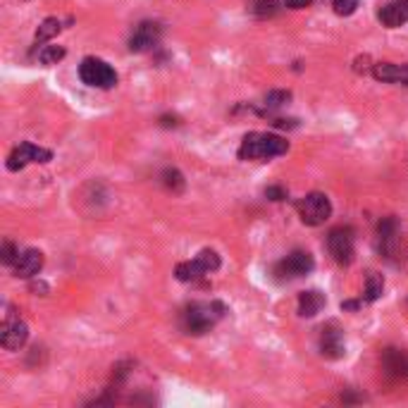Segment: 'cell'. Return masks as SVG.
<instances>
[{
	"instance_id": "1",
	"label": "cell",
	"mask_w": 408,
	"mask_h": 408,
	"mask_svg": "<svg viewBox=\"0 0 408 408\" xmlns=\"http://www.w3.org/2000/svg\"><path fill=\"white\" fill-rule=\"evenodd\" d=\"M224 315H227V305L222 301H193L181 310V330L186 335L201 337L211 332Z\"/></svg>"
},
{
	"instance_id": "2",
	"label": "cell",
	"mask_w": 408,
	"mask_h": 408,
	"mask_svg": "<svg viewBox=\"0 0 408 408\" xmlns=\"http://www.w3.org/2000/svg\"><path fill=\"white\" fill-rule=\"evenodd\" d=\"M289 150V141L267 132H251L239 146L241 160H272Z\"/></svg>"
},
{
	"instance_id": "3",
	"label": "cell",
	"mask_w": 408,
	"mask_h": 408,
	"mask_svg": "<svg viewBox=\"0 0 408 408\" xmlns=\"http://www.w3.org/2000/svg\"><path fill=\"white\" fill-rule=\"evenodd\" d=\"M313 267H315L313 256L303 249H296L287 258H282L279 263H275V267H272V277H275L277 282H294V279L310 275Z\"/></svg>"
},
{
	"instance_id": "4",
	"label": "cell",
	"mask_w": 408,
	"mask_h": 408,
	"mask_svg": "<svg viewBox=\"0 0 408 408\" xmlns=\"http://www.w3.org/2000/svg\"><path fill=\"white\" fill-rule=\"evenodd\" d=\"M296 213L303 224H308V227H320V224H325L327 220L332 218V203H330V198L320 191L305 193L303 198L296 201Z\"/></svg>"
},
{
	"instance_id": "5",
	"label": "cell",
	"mask_w": 408,
	"mask_h": 408,
	"mask_svg": "<svg viewBox=\"0 0 408 408\" xmlns=\"http://www.w3.org/2000/svg\"><path fill=\"white\" fill-rule=\"evenodd\" d=\"M79 79L91 89H112L117 84V72L100 57H84L79 64Z\"/></svg>"
},
{
	"instance_id": "6",
	"label": "cell",
	"mask_w": 408,
	"mask_h": 408,
	"mask_svg": "<svg viewBox=\"0 0 408 408\" xmlns=\"http://www.w3.org/2000/svg\"><path fill=\"white\" fill-rule=\"evenodd\" d=\"M327 251H330L332 260L337 265H351L353 256H356V239H353V229L342 224L335 227L327 234Z\"/></svg>"
},
{
	"instance_id": "7",
	"label": "cell",
	"mask_w": 408,
	"mask_h": 408,
	"mask_svg": "<svg viewBox=\"0 0 408 408\" xmlns=\"http://www.w3.org/2000/svg\"><path fill=\"white\" fill-rule=\"evenodd\" d=\"M375 244H378L380 256L387 258L391 263L401 260V234H399V224L394 218H384L378 224V236H375Z\"/></svg>"
},
{
	"instance_id": "8",
	"label": "cell",
	"mask_w": 408,
	"mask_h": 408,
	"mask_svg": "<svg viewBox=\"0 0 408 408\" xmlns=\"http://www.w3.org/2000/svg\"><path fill=\"white\" fill-rule=\"evenodd\" d=\"M53 160V153L48 148H41V146H36V143H31V141H21L19 146H15L12 148V153L8 155V170L10 172H19V170H24L26 165H31V163H41V165H46V163H51Z\"/></svg>"
},
{
	"instance_id": "9",
	"label": "cell",
	"mask_w": 408,
	"mask_h": 408,
	"mask_svg": "<svg viewBox=\"0 0 408 408\" xmlns=\"http://www.w3.org/2000/svg\"><path fill=\"white\" fill-rule=\"evenodd\" d=\"M29 339V327H26V322L19 318V315H15V310L10 308V313H5V320H3V327H0V344H3V348H8V351H19L21 346Z\"/></svg>"
},
{
	"instance_id": "10",
	"label": "cell",
	"mask_w": 408,
	"mask_h": 408,
	"mask_svg": "<svg viewBox=\"0 0 408 408\" xmlns=\"http://www.w3.org/2000/svg\"><path fill=\"white\" fill-rule=\"evenodd\" d=\"M163 39V26L158 21H141L134 26L132 36H129V51L132 53H148Z\"/></svg>"
},
{
	"instance_id": "11",
	"label": "cell",
	"mask_w": 408,
	"mask_h": 408,
	"mask_svg": "<svg viewBox=\"0 0 408 408\" xmlns=\"http://www.w3.org/2000/svg\"><path fill=\"white\" fill-rule=\"evenodd\" d=\"M320 353L330 361H337L346 353V346H344V332L337 322H327L320 330Z\"/></svg>"
},
{
	"instance_id": "12",
	"label": "cell",
	"mask_w": 408,
	"mask_h": 408,
	"mask_svg": "<svg viewBox=\"0 0 408 408\" xmlns=\"http://www.w3.org/2000/svg\"><path fill=\"white\" fill-rule=\"evenodd\" d=\"M380 363H382V370H384L387 378L408 380V351L406 348H396V346L384 348Z\"/></svg>"
},
{
	"instance_id": "13",
	"label": "cell",
	"mask_w": 408,
	"mask_h": 408,
	"mask_svg": "<svg viewBox=\"0 0 408 408\" xmlns=\"http://www.w3.org/2000/svg\"><path fill=\"white\" fill-rule=\"evenodd\" d=\"M12 267H15V275H17V277H24V279L36 277L41 272V267H43V254L39 249L21 251Z\"/></svg>"
},
{
	"instance_id": "14",
	"label": "cell",
	"mask_w": 408,
	"mask_h": 408,
	"mask_svg": "<svg viewBox=\"0 0 408 408\" xmlns=\"http://www.w3.org/2000/svg\"><path fill=\"white\" fill-rule=\"evenodd\" d=\"M378 17L389 29H399V26L408 24V0H391L380 10Z\"/></svg>"
},
{
	"instance_id": "15",
	"label": "cell",
	"mask_w": 408,
	"mask_h": 408,
	"mask_svg": "<svg viewBox=\"0 0 408 408\" xmlns=\"http://www.w3.org/2000/svg\"><path fill=\"white\" fill-rule=\"evenodd\" d=\"M373 77L387 84H406L408 86V64L378 62L373 64Z\"/></svg>"
},
{
	"instance_id": "16",
	"label": "cell",
	"mask_w": 408,
	"mask_h": 408,
	"mask_svg": "<svg viewBox=\"0 0 408 408\" xmlns=\"http://www.w3.org/2000/svg\"><path fill=\"white\" fill-rule=\"evenodd\" d=\"M327 305L325 294L318 289H308V292L299 294V315L301 318H315L322 308Z\"/></svg>"
},
{
	"instance_id": "17",
	"label": "cell",
	"mask_w": 408,
	"mask_h": 408,
	"mask_svg": "<svg viewBox=\"0 0 408 408\" xmlns=\"http://www.w3.org/2000/svg\"><path fill=\"white\" fill-rule=\"evenodd\" d=\"M208 275V270L201 265V260L198 258H193V260H184L179 263V265L175 267V277L179 279V282H198V279H203Z\"/></svg>"
},
{
	"instance_id": "18",
	"label": "cell",
	"mask_w": 408,
	"mask_h": 408,
	"mask_svg": "<svg viewBox=\"0 0 408 408\" xmlns=\"http://www.w3.org/2000/svg\"><path fill=\"white\" fill-rule=\"evenodd\" d=\"M60 29H62V24H60V19H57V17H48V19H43L41 24H39V29H36V36H34L36 46H41V43L51 41L53 36L60 34Z\"/></svg>"
},
{
	"instance_id": "19",
	"label": "cell",
	"mask_w": 408,
	"mask_h": 408,
	"mask_svg": "<svg viewBox=\"0 0 408 408\" xmlns=\"http://www.w3.org/2000/svg\"><path fill=\"white\" fill-rule=\"evenodd\" d=\"M160 179H163V186L168 191L172 193H181L186 189V179H184V175H181L179 170H175V168H168V170H163V175H160Z\"/></svg>"
},
{
	"instance_id": "20",
	"label": "cell",
	"mask_w": 408,
	"mask_h": 408,
	"mask_svg": "<svg viewBox=\"0 0 408 408\" xmlns=\"http://www.w3.org/2000/svg\"><path fill=\"white\" fill-rule=\"evenodd\" d=\"M282 5L284 3H279V0H254L251 3V12L258 19H267V17H275L279 10H282Z\"/></svg>"
},
{
	"instance_id": "21",
	"label": "cell",
	"mask_w": 408,
	"mask_h": 408,
	"mask_svg": "<svg viewBox=\"0 0 408 408\" xmlns=\"http://www.w3.org/2000/svg\"><path fill=\"white\" fill-rule=\"evenodd\" d=\"M292 100V91H270V94L263 98V110L260 112H272L279 110Z\"/></svg>"
},
{
	"instance_id": "22",
	"label": "cell",
	"mask_w": 408,
	"mask_h": 408,
	"mask_svg": "<svg viewBox=\"0 0 408 408\" xmlns=\"http://www.w3.org/2000/svg\"><path fill=\"white\" fill-rule=\"evenodd\" d=\"M384 292V279L382 275H378V272H370L368 279H365V301L368 303H373V301H378L382 296Z\"/></svg>"
},
{
	"instance_id": "23",
	"label": "cell",
	"mask_w": 408,
	"mask_h": 408,
	"mask_svg": "<svg viewBox=\"0 0 408 408\" xmlns=\"http://www.w3.org/2000/svg\"><path fill=\"white\" fill-rule=\"evenodd\" d=\"M198 260H201V265L208 270V275L211 272H218L220 270V265H222V260H220V256H218V251H213V249H203V251H198Z\"/></svg>"
},
{
	"instance_id": "24",
	"label": "cell",
	"mask_w": 408,
	"mask_h": 408,
	"mask_svg": "<svg viewBox=\"0 0 408 408\" xmlns=\"http://www.w3.org/2000/svg\"><path fill=\"white\" fill-rule=\"evenodd\" d=\"M64 57V48L62 46H46L43 51L39 53V62L41 64H55V62H60Z\"/></svg>"
},
{
	"instance_id": "25",
	"label": "cell",
	"mask_w": 408,
	"mask_h": 408,
	"mask_svg": "<svg viewBox=\"0 0 408 408\" xmlns=\"http://www.w3.org/2000/svg\"><path fill=\"white\" fill-rule=\"evenodd\" d=\"M332 8H335V12L339 15V17H348V15H353L361 8V0H335Z\"/></svg>"
},
{
	"instance_id": "26",
	"label": "cell",
	"mask_w": 408,
	"mask_h": 408,
	"mask_svg": "<svg viewBox=\"0 0 408 408\" xmlns=\"http://www.w3.org/2000/svg\"><path fill=\"white\" fill-rule=\"evenodd\" d=\"M19 254L21 251L17 244H12V241H5L3 244V263L5 265H15V260H17Z\"/></svg>"
},
{
	"instance_id": "27",
	"label": "cell",
	"mask_w": 408,
	"mask_h": 408,
	"mask_svg": "<svg viewBox=\"0 0 408 408\" xmlns=\"http://www.w3.org/2000/svg\"><path fill=\"white\" fill-rule=\"evenodd\" d=\"M265 196L270 198V201H284V198H287V191H284L282 186H267Z\"/></svg>"
},
{
	"instance_id": "28",
	"label": "cell",
	"mask_w": 408,
	"mask_h": 408,
	"mask_svg": "<svg viewBox=\"0 0 408 408\" xmlns=\"http://www.w3.org/2000/svg\"><path fill=\"white\" fill-rule=\"evenodd\" d=\"M284 3V8H289V10H303V8H308L313 0H282Z\"/></svg>"
},
{
	"instance_id": "29",
	"label": "cell",
	"mask_w": 408,
	"mask_h": 408,
	"mask_svg": "<svg viewBox=\"0 0 408 408\" xmlns=\"http://www.w3.org/2000/svg\"><path fill=\"white\" fill-rule=\"evenodd\" d=\"M358 305H361V301H346V303H342V310H356Z\"/></svg>"
},
{
	"instance_id": "30",
	"label": "cell",
	"mask_w": 408,
	"mask_h": 408,
	"mask_svg": "<svg viewBox=\"0 0 408 408\" xmlns=\"http://www.w3.org/2000/svg\"><path fill=\"white\" fill-rule=\"evenodd\" d=\"M294 122H296V120H275V122H272V125H275V127H296V125H294Z\"/></svg>"
},
{
	"instance_id": "31",
	"label": "cell",
	"mask_w": 408,
	"mask_h": 408,
	"mask_svg": "<svg viewBox=\"0 0 408 408\" xmlns=\"http://www.w3.org/2000/svg\"><path fill=\"white\" fill-rule=\"evenodd\" d=\"M31 292H48V287L43 282H34L31 284Z\"/></svg>"
}]
</instances>
